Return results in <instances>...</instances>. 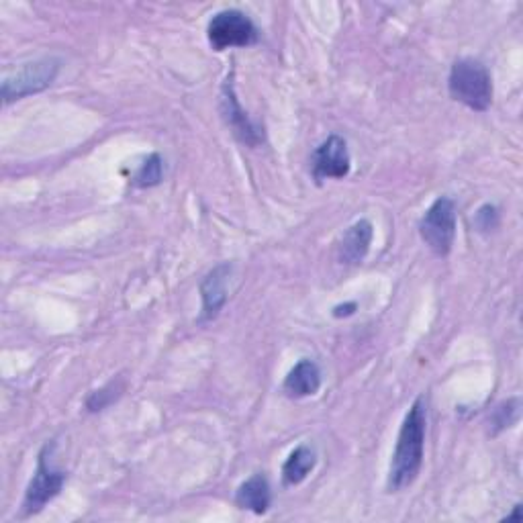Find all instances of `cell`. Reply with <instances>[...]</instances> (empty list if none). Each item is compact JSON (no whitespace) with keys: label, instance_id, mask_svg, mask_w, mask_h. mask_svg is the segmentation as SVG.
I'll list each match as a JSON object with an SVG mask.
<instances>
[{"label":"cell","instance_id":"5b68a950","mask_svg":"<svg viewBox=\"0 0 523 523\" xmlns=\"http://www.w3.org/2000/svg\"><path fill=\"white\" fill-rule=\"evenodd\" d=\"M207 37L215 52H225L231 50V47H250L258 43L260 31L246 13L225 9L213 15L209 21Z\"/></svg>","mask_w":523,"mask_h":523},{"label":"cell","instance_id":"7a4b0ae2","mask_svg":"<svg viewBox=\"0 0 523 523\" xmlns=\"http://www.w3.org/2000/svg\"><path fill=\"white\" fill-rule=\"evenodd\" d=\"M450 97L464 107L485 113L493 103V80L487 66L474 58H460L452 64L448 78Z\"/></svg>","mask_w":523,"mask_h":523},{"label":"cell","instance_id":"52a82bcc","mask_svg":"<svg viewBox=\"0 0 523 523\" xmlns=\"http://www.w3.org/2000/svg\"><path fill=\"white\" fill-rule=\"evenodd\" d=\"M221 113L233 135L248 148H260L264 144V127L254 121L237 101L233 78H227L221 86Z\"/></svg>","mask_w":523,"mask_h":523},{"label":"cell","instance_id":"5bb4252c","mask_svg":"<svg viewBox=\"0 0 523 523\" xmlns=\"http://www.w3.org/2000/svg\"><path fill=\"white\" fill-rule=\"evenodd\" d=\"M162 176H164V162L158 154H152L144 164L137 168L135 176L131 178V184L135 188H152L162 182Z\"/></svg>","mask_w":523,"mask_h":523},{"label":"cell","instance_id":"2e32d148","mask_svg":"<svg viewBox=\"0 0 523 523\" xmlns=\"http://www.w3.org/2000/svg\"><path fill=\"white\" fill-rule=\"evenodd\" d=\"M519 413V399H509L501 403L493 413H491V427H493V436H497L505 427H511L517 421Z\"/></svg>","mask_w":523,"mask_h":523},{"label":"cell","instance_id":"9c48e42d","mask_svg":"<svg viewBox=\"0 0 523 523\" xmlns=\"http://www.w3.org/2000/svg\"><path fill=\"white\" fill-rule=\"evenodd\" d=\"M233 266L231 264H219L215 266L201 282V299H203V311L199 321H211L219 315V311L225 307L229 299V278H231Z\"/></svg>","mask_w":523,"mask_h":523},{"label":"cell","instance_id":"9a60e30c","mask_svg":"<svg viewBox=\"0 0 523 523\" xmlns=\"http://www.w3.org/2000/svg\"><path fill=\"white\" fill-rule=\"evenodd\" d=\"M121 391H123L121 380H117V383L113 380V383L105 385L103 389L90 393V397L86 399V409H88L90 413H97V411L107 409L111 403H115V401L121 397Z\"/></svg>","mask_w":523,"mask_h":523},{"label":"cell","instance_id":"8992f818","mask_svg":"<svg viewBox=\"0 0 523 523\" xmlns=\"http://www.w3.org/2000/svg\"><path fill=\"white\" fill-rule=\"evenodd\" d=\"M50 450H52V444H45L43 450L39 452L37 468H35V474L27 487L25 501H23L25 515H33V513L41 511L47 503L54 501L62 493L64 483L68 479V474L64 470H58L50 462V458H47Z\"/></svg>","mask_w":523,"mask_h":523},{"label":"cell","instance_id":"ac0fdd59","mask_svg":"<svg viewBox=\"0 0 523 523\" xmlns=\"http://www.w3.org/2000/svg\"><path fill=\"white\" fill-rule=\"evenodd\" d=\"M358 309V305L356 303H346V305H338L336 309H334V315L336 317H348V315H354V311Z\"/></svg>","mask_w":523,"mask_h":523},{"label":"cell","instance_id":"7c38bea8","mask_svg":"<svg viewBox=\"0 0 523 523\" xmlns=\"http://www.w3.org/2000/svg\"><path fill=\"white\" fill-rule=\"evenodd\" d=\"M235 503L237 507L248 509L256 515H264L270 509L272 503V491H270V483L262 474H254L246 483L240 485L235 493Z\"/></svg>","mask_w":523,"mask_h":523},{"label":"cell","instance_id":"6da1fadb","mask_svg":"<svg viewBox=\"0 0 523 523\" xmlns=\"http://www.w3.org/2000/svg\"><path fill=\"white\" fill-rule=\"evenodd\" d=\"M425 430H427L425 401L423 397H419L407 411L397 438V446L389 470V483H387L391 493H399L415 483L423 464Z\"/></svg>","mask_w":523,"mask_h":523},{"label":"cell","instance_id":"3957f363","mask_svg":"<svg viewBox=\"0 0 523 523\" xmlns=\"http://www.w3.org/2000/svg\"><path fill=\"white\" fill-rule=\"evenodd\" d=\"M60 68L62 62L58 58H43L7 72L3 78V103L9 105L52 86L60 74Z\"/></svg>","mask_w":523,"mask_h":523},{"label":"cell","instance_id":"8fae6325","mask_svg":"<svg viewBox=\"0 0 523 523\" xmlns=\"http://www.w3.org/2000/svg\"><path fill=\"white\" fill-rule=\"evenodd\" d=\"M372 235H374L372 223L366 219H360L354 225H350L340 240V248H338L340 262L350 266L360 264L370 250Z\"/></svg>","mask_w":523,"mask_h":523},{"label":"cell","instance_id":"ba28073f","mask_svg":"<svg viewBox=\"0 0 523 523\" xmlns=\"http://www.w3.org/2000/svg\"><path fill=\"white\" fill-rule=\"evenodd\" d=\"M352 160L346 139L340 135H329L311 156V174L317 182L342 180L350 174Z\"/></svg>","mask_w":523,"mask_h":523},{"label":"cell","instance_id":"e0dca14e","mask_svg":"<svg viewBox=\"0 0 523 523\" xmlns=\"http://www.w3.org/2000/svg\"><path fill=\"white\" fill-rule=\"evenodd\" d=\"M499 225V213L493 205H485L479 209L477 213V227L483 229V231H489V229H495Z\"/></svg>","mask_w":523,"mask_h":523},{"label":"cell","instance_id":"30bf717a","mask_svg":"<svg viewBox=\"0 0 523 523\" xmlns=\"http://www.w3.org/2000/svg\"><path fill=\"white\" fill-rule=\"evenodd\" d=\"M319 389H321V370L309 358L297 362L282 383V391L293 399L313 397L319 393Z\"/></svg>","mask_w":523,"mask_h":523},{"label":"cell","instance_id":"4fadbf2b","mask_svg":"<svg viewBox=\"0 0 523 523\" xmlns=\"http://www.w3.org/2000/svg\"><path fill=\"white\" fill-rule=\"evenodd\" d=\"M315 464H317L315 450L311 446H305V444L297 446L289 454L287 462L282 464V483H284V487L301 485L309 477V474L313 472Z\"/></svg>","mask_w":523,"mask_h":523},{"label":"cell","instance_id":"277c9868","mask_svg":"<svg viewBox=\"0 0 523 523\" xmlns=\"http://www.w3.org/2000/svg\"><path fill=\"white\" fill-rule=\"evenodd\" d=\"M419 235L423 244L436 256L446 258L456 240V205L448 197H440L419 219Z\"/></svg>","mask_w":523,"mask_h":523}]
</instances>
